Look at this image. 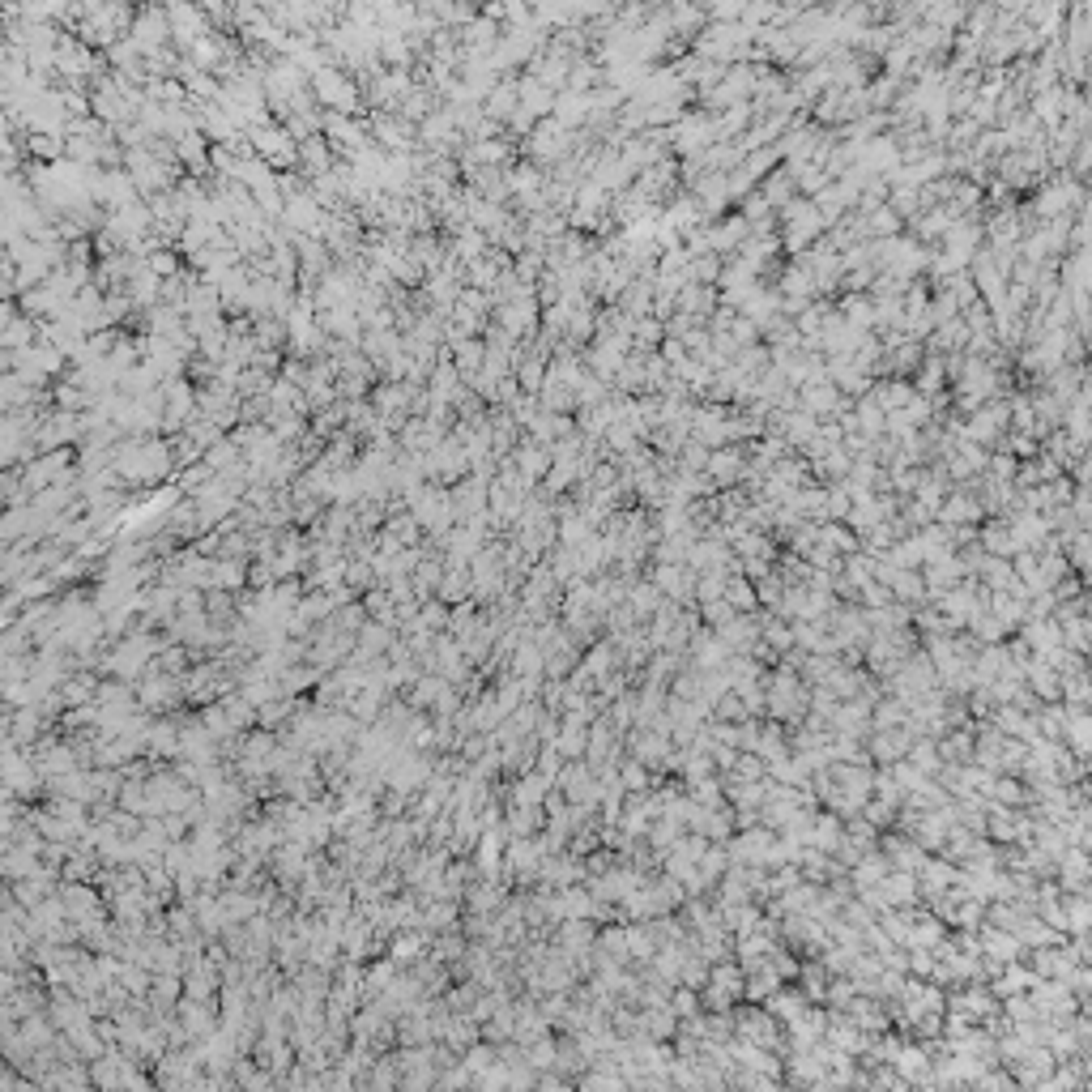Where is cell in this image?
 Listing matches in <instances>:
<instances>
[{
    "mask_svg": "<svg viewBox=\"0 0 1092 1092\" xmlns=\"http://www.w3.org/2000/svg\"><path fill=\"white\" fill-rule=\"evenodd\" d=\"M747 470V444H717L709 448V461H704V474H709L713 491H726L743 483Z\"/></svg>",
    "mask_w": 1092,
    "mask_h": 1092,
    "instance_id": "cell-1",
    "label": "cell"
},
{
    "mask_svg": "<svg viewBox=\"0 0 1092 1092\" xmlns=\"http://www.w3.org/2000/svg\"><path fill=\"white\" fill-rule=\"evenodd\" d=\"M645 576L657 585V593L679 606H696V572L687 564H649Z\"/></svg>",
    "mask_w": 1092,
    "mask_h": 1092,
    "instance_id": "cell-2",
    "label": "cell"
},
{
    "mask_svg": "<svg viewBox=\"0 0 1092 1092\" xmlns=\"http://www.w3.org/2000/svg\"><path fill=\"white\" fill-rule=\"evenodd\" d=\"M849 406V397L832 384L828 376H819V380H807V384H798V410H807L815 414L819 423L824 419H837V414Z\"/></svg>",
    "mask_w": 1092,
    "mask_h": 1092,
    "instance_id": "cell-3",
    "label": "cell"
},
{
    "mask_svg": "<svg viewBox=\"0 0 1092 1092\" xmlns=\"http://www.w3.org/2000/svg\"><path fill=\"white\" fill-rule=\"evenodd\" d=\"M935 521L939 525H982L986 521V508H982V500H977V495L969 491V487H952L943 495V504L935 508Z\"/></svg>",
    "mask_w": 1092,
    "mask_h": 1092,
    "instance_id": "cell-4",
    "label": "cell"
},
{
    "mask_svg": "<svg viewBox=\"0 0 1092 1092\" xmlns=\"http://www.w3.org/2000/svg\"><path fill=\"white\" fill-rule=\"evenodd\" d=\"M913 743V734L905 726H892V730H871L866 734V756H871V764L879 768H888L896 760H905V751Z\"/></svg>",
    "mask_w": 1092,
    "mask_h": 1092,
    "instance_id": "cell-5",
    "label": "cell"
},
{
    "mask_svg": "<svg viewBox=\"0 0 1092 1092\" xmlns=\"http://www.w3.org/2000/svg\"><path fill=\"white\" fill-rule=\"evenodd\" d=\"M977 939H982V956L994 960V965H1011V960H1024V952H1029V947L1011 935V930L990 926V922L977 926Z\"/></svg>",
    "mask_w": 1092,
    "mask_h": 1092,
    "instance_id": "cell-6",
    "label": "cell"
},
{
    "mask_svg": "<svg viewBox=\"0 0 1092 1092\" xmlns=\"http://www.w3.org/2000/svg\"><path fill=\"white\" fill-rule=\"evenodd\" d=\"M930 1063H935V1054H930L922 1041H901V1054L892 1058V1067L905 1075V1084H926L930 1080Z\"/></svg>",
    "mask_w": 1092,
    "mask_h": 1092,
    "instance_id": "cell-7",
    "label": "cell"
},
{
    "mask_svg": "<svg viewBox=\"0 0 1092 1092\" xmlns=\"http://www.w3.org/2000/svg\"><path fill=\"white\" fill-rule=\"evenodd\" d=\"M994 726H999L1007 738H1020V743H1033L1037 738V726H1033V713H1024L1016 709V704H994V709L986 713Z\"/></svg>",
    "mask_w": 1092,
    "mask_h": 1092,
    "instance_id": "cell-8",
    "label": "cell"
},
{
    "mask_svg": "<svg viewBox=\"0 0 1092 1092\" xmlns=\"http://www.w3.org/2000/svg\"><path fill=\"white\" fill-rule=\"evenodd\" d=\"M879 888H883V896H888L892 909H913V905H922V896H918V875H913V871H888V875L879 879Z\"/></svg>",
    "mask_w": 1092,
    "mask_h": 1092,
    "instance_id": "cell-9",
    "label": "cell"
},
{
    "mask_svg": "<svg viewBox=\"0 0 1092 1092\" xmlns=\"http://www.w3.org/2000/svg\"><path fill=\"white\" fill-rule=\"evenodd\" d=\"M1033 982H1037V973H1033L1029 965H1024V960H1011V965H1003L999 973L990 977L986 986H990V994H994V999H1007V994H1020V990H1029Z\"/></svg>",
    "mask_w": 1092,
    "mask_h": 1092,
    "instance_id": "cell-10",
    "label": "cell"
},
{
    "mask_svg": "<svg viewBox=\"0 0 1092 1092\" xmlns=\"http://www.w3.org/2000/svg\"><path fill=\"white\" fill-rule=\"evenodd\" d=\"M555 94H559V90L542 86L538 77H521V82H517V99H521V111H525V116H534V120L551 116V107H555Z\"/></svg>",
    "mask_w": 1092,
    "mask_h": 1092,
    "instance_id": "cell-11",
    "label": "cell"
},
{
    "mask_svg": "<svg viewBox=\"0 0 1092 1092\" xmlns=\"http://www.w3.org/2000/svg\"><path fill=\"white\" fill-rule=\"evenodd\" d=\"M551 116L564 124V128H585V120H589V90H559Z\"/></svg>",
    "mask_w": 1092,
    "mask_h": 1092,
    "instance_id": "cell-12",
    "label": "cell"
},
{
    "mask_svg": "<svg viewBox=\"0 0 1092 1092\" xmlns=\"http://www.w3.org/2000/svg\"><path fill=\"white\" fill-rule=\"evenodd\" d=\"M551 777H542L538 768H529V773H521L517 781H512V790H508V802H517V807H542V798L551 794Z\"/></svg>",
    "mask_w": 1092,
    "mask_h": 1092,
    "instance_id": "cell-13",
    "label": "cell"
},
{
    "mask_svg": "<svg viewBox=\"0 0 1092 1092\" xmlns=\"http://www.w3.org/2000/svg\"><path fill=\"white\" fill-rule=\"evenodd\" d=\"M623 602H628V606H632V615H636L640 623H649V615H653V610H657V606H662V593H657V585L649 581V576H645V572H640V576H636V581L628 585V593H623Z\"/></svg>",
    "mask_w": 1092,
    "mask_h": 1092,
    "instance_id": "cell-14",
    "label": "cell"
},
{
    "mask_svg": "<svg viewBox=\"0 0 1092 1092\" xmlns=\"http://www.w3.org/2000/svg\"><path fill=\"white\" fill-rule=\"evenodd\" d=\"M504 832L508 837H538L542 824H546V811L542 807H517V802H508V811H504Z\"/></svg>",
    "mask_w": 1092,
    "mask_h": 1092,
    "instance_id": "cell-15",
    "label": "cell"
},
{
    "mask_svg": "<svg viewBox=\"0 0 1092 1092\" xmlns=\"http://www.w3.org/2000/svg\"><path fill=\"white\" fill-rule=\"evenodd\" d=\"M888 871H892V866H888V858H883V849H866V854L849 866V883H854V892H858V888H871V883H879Z\"/></svg>",
    "mask_w": 1092,
    "mask_h": 1092,
    "instance_id": "cell-16",
    "label": "cell"
},
{
    "mask_svg": "<svg viewBox=\"0 0 1092 1092\" xmlns=\"http://www.w3.org/2000/svg\"><path fill=\"white\" fill-rule=\"evenodd\" d=\"M764 1007L773 1011V1016L781 1020V1024H790V1020H798L802 1011H807V999H802V990L790 982V986H777L773 994H768L764 999Z\"/></svg>",
    "mask_w": 1092,
    "mask_h": 1092,
    "instance_id": "cell-17",
    "label": "cell"
},
{
    "mask_svg": "<svg viewBox=\"0 0 1092 1092\" xmlns=\"http://www.w3.org/2000/svg\"><path fill=\"white\" fill-rule=\"evenodd\" d=\"M841 316H845L854 329H862V333H875V308H871V295H866V291L841 295Z\"/></svg>",
    "mask_w": 1092,
    "mask_h": 1092,
    "instance_id": "cell-18",
    "label": "cell"
},
{
    "mask_svg": "<svg viewBox=\"0 0 1092 1092\" xmlns=\"http://www.w3.org/2000/svg\"><path fill=\"white\" fill-rule=\"evenodd\" d=\"M615 768H619V781H623V790H628V794H636V790H653V785H657V773H653V768H645L640 760H632L628 751L619 756Z\"/></svg>",
    "mask_w": 1092,
    "mask_h": 1092,
    "instance_id": "cell-19",
    "label": "cell"
},
{
    "mask_svg": "<svg viewBox=\"0 0 1092 1092\" xmlns=\"http://www.w3.org/2000/svg\"><path fill=\"white\" fill-rule=\"evenodd\" d=\"M721 598H726L738 615H747V610H760V602H756V585L747 581L743 572H730L726 576V593H721Z\"/></svg>",
    "mask_w": 1092,
    "mask_h": 1092,
    "instance_id": "cell-20",
    "label": "cell"
},
{
    "mask_svg": "<svg viewBox=\"0 0 1092 1092\" xmlns=\"http://www.w3.org/2000/svg\"><path fill=\"white\" fill-rule=\"evenodd\" d=\"M905 760L918 768V773H926V777H935L939 768H943V760H939V751H935V738H926V734H918L909 743V751H905Z\"/></svg>",
    "mask_w": 1092,
    "mask_h": 1092,
    "instance_id": "cell-21",
    "label": "cell"
},
{
    "mask_svg": "<svg viewBox=\"0 0 1092 1092\" xmlns=\"http://www.w3.org/2000/svg\"><path fill=\"white\" fill-rule=\"evenodd\" d=\"M819 542H824L828 551H837V555L858 551V534L845 521H819Z\"/></svg>",
    "mask_w": 1092,
    "mask_h": 1092,
    "instance_id": "cell-22",
    "label": "cell"
},
{
    "mask_svg": "<svg viewBox=\"0 0 1092 1092\" xmlns=\"http://www.w3.org/2000/svg\"><path fill=\"white\" fill-rule=\"evenodd\" d=\"M504 901V888L495 879H487V883H474V892H470V909L474 913H491L495 905Z\"/></svg>",
    "mask_w": 1092,
    "mask_h": 1092,
    "instance_id": "cell-23",
    "label": "cell"
},
{
    "mask_svg": "<svg viewBox=\"0 0 1092 1092\" xmlns=\"http://www.w3.org/2000/svg\"><path fill=\"white\" fill-rule=\"evenodd\" d=\"M465 1063H470L474 1071L478 1067H491V1063H500V1058H495V1050L491 1046H483V1050H470V1058H465Z\"/></svg>",
    "mask_w": 1092,
    "mask_h": 1092,
    "instance_id": "cell-24",
    "label": "cell"
},
{
    "mask_svg": "<svg viewBox=\"0 0 1092 1092\" xmlns=\"http://www.w3.org/2000/svg\"><path fill=\"white\" fill-rule=\"evenodd\" d=\"M470 593V585H465V576H453V581L444 585V598H465Z\"/></svg>",
    "mask_w": 1092,
    "mask_h": 1092,
    "instance_id": "cell-25",
    "label": "cell"
}]
</instances>
